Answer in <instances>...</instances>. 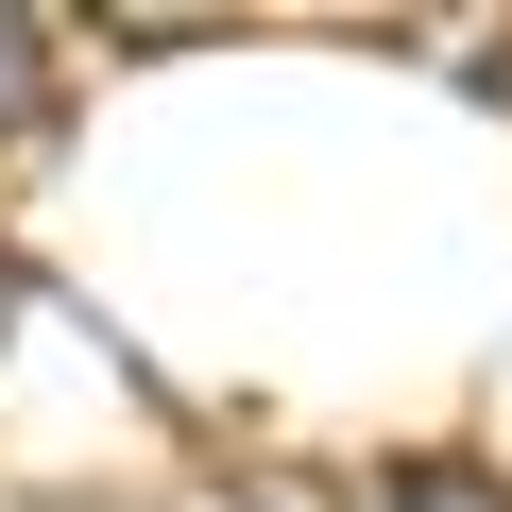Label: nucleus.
<instances>
[{"label":"nucleus","mask_w":512,"mask_h":512,"mask_svg":"<svg viewBox=\"0 0 512 512\" xmlns=\"http://www.w3.org/2000/svg\"><path fill=\"white\" fill-rule=\"evenodd\" d=\"M35 103H52V52H35V18H0V137H35Z\"/></svg>","instance_id":"nucleus-2"},{"label":"nucleus","mask_w":512,"mask_h":512,"mask_svg":"<svg viewBox=\"0 0 512 512\" xmlns=\"http://www.w3.org/2000/svg\"><path fill=\"white\" fill-rule=\"evenodd\" d=\"M359 512H512V478H478V461H393Z\"/></svg>","instance_id":"nucleus-1"}]
</instances>
